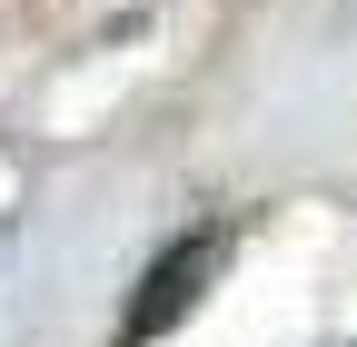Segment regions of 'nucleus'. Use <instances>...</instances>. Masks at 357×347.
<instances>
[{
    "instance_id": "nucleus-1",
    "label": "nucleus",
    "mask_w": 357,
    "mask_h": 347,
    "mask_svg": "<svg viewBox=\"0 0 357 347\" xmlns=\"http://www.w3.org/2000/svg\"><path fill=\"white\" fill-rule=\"evenodd\" d=\"M229 219H199V229H178L159 258H149V268H139V288H129V308H119V337L109 347H149V337H169L178 318H189L199 308V298H208V278L218 268H229Z\"/></svg>"
}]
</instances>
